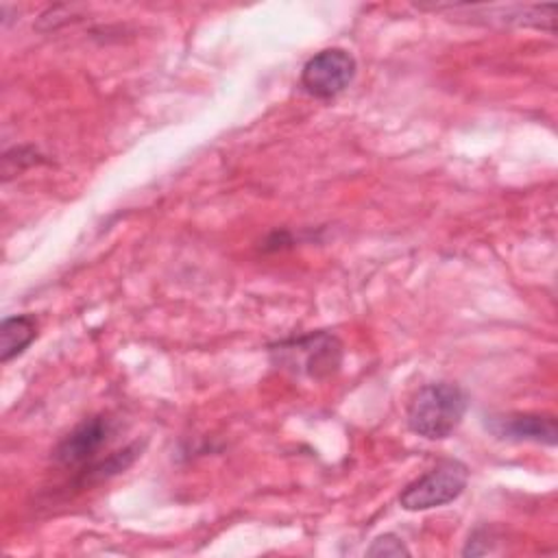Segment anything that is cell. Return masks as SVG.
<instances>
[{
	"label": "cell",
	"instance_id": "1",
	"mask_svg": "<svg viewBox=\"0 0 558 558\" xmlns=\"http://www.w3.org/2000/svg\"><path fill=\"white\" fill-rule=\"evenodd\" d=\"M466 405V395L458 384H427L408 405V427L427 440H442L458 429Z\"/></svg>",
	"mask_w": 558,
	"mask_h": 558
},
{
	"label": "cell",
	"instance_id": "2",
	"mask_svg": "<svg viewBox=\"0 0 558 558\" xmlns=\"http://www.w3.org/2000/svg\"><path fill=\"white\" fill-rule=\"evenodd\" d=\"M270 360L290 371L292 375H303L310 379H327L340 371L342 364V342L329 331H312L305 336H294L268 347Z\"/></svg>",
	"mask_w": 558,
	"mask_h": 558
},
{
	"label": "cell",
	"instance_id": "3",
	"mask_svg": "<svg viewBox=\"0 0 558 558\" xmlns=\"http://www.w3.org/2000/svg\"><path fill=\"white\" fill-rule=\"evenodd\" d=\"M469 469L464 462L447 458L432 466L425 475L410 482L399 495L401 508L410 512L429 510L458 499L466 486Z\"/></svg>",
	"mask_w": 558,
	"mask_h": 558
},
{
	"label": "cell",
	"instance_id": "4",
	"mask_svg": "<svg viewBox=\"0 0 558 558\" xmlns=\"http://www.w3.org/2000/svg\"><path fill=\"white\" fill-rule=\"evenodd\" d=\"M355 76V59L342 48L316 52L301 72V87L320 100H331L342 94Z\"/></svg>",
	"mask_w": 558,
	"mask_h": 558
},
{
	"label": "cell",
	"instance_id": "5",
	"mask_svg": "<svg viewBox=\"0 0 558 558\" xmlns=\"http://www.w3.org/2000/svg\"><path fill=\"white\" fill-rule=\"evenodd\" d=\"M113 434V423L107 416H92L78 423L54 449L57 462L65 466H78L92 460Z\"/></svg>",
	"mask_w": 558,
	"mask_h": 558
},
{
	"label": "cell",
	"instance_id": "6",
	"mask_svg": "<svg viewBox=\"0 0 558 558\" xmlns=\"http://www.w3.org/2000/svg\"><path fill=\"white\" fill-rule=\"evenodd\" d=\"M488 427L499 436L508 440H532V442H545L556 445V421L551 416L543 414H506V416H493L488 421Z\"/></svg>",
	"mask_w": 558,
	"mask_h": 558
},
{
	"label": "cell",
	"instance_id": "7",
	"mask_svg": "<svg viewBox=\"0 0 558 558\" xmlns=\"http://www.w3.org/2000/svg\"><path fill=\"white\" fill-rule=\"evenodd\" d=\"M37 336V320L31 314L9 316L0 327V360L9 362L20 355Z\"/></svg>",
	"mask_w": 558,
	"mask_h": 558
},
{
	"label": "cell",
	"instance_id": "8",
	"mask_svg": "<svg viewBox=\"0 0 558 558\" xmlns=\"http://www.w3.org/2000/svg\"><path fill=\"white\" fill-rule=\"evenodd\" d=\"M366 554L368 556H408L410 549L405 547V543L399 536L384 534L373 541V545L368 547Z\"/></svg>",
	"mask_w": 558,
	"mask_h": 558
}]
</instances>
